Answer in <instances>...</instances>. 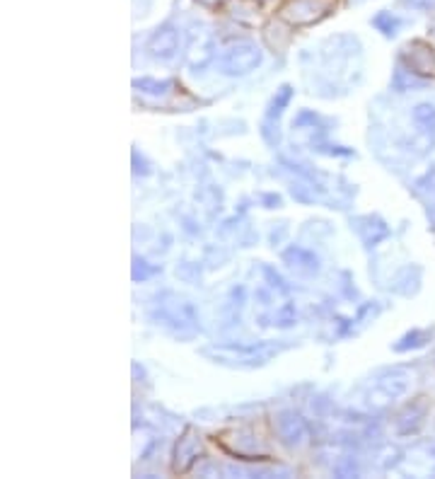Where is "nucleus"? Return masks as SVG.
I'll list each match as a JSON object with an SVG mask.
<instances>
[{
	"label": "nucleus",
	"mask_w": 435,
	"mask_h": 479,
	"mask_svg": "<svg viewBox=\"0 0 435 479\" xmlns=\"http://www.w3.org/2000/svg\"><path fill=\"white\" fill-rule=\"evenodd\" d=\"M230 61L232 66H228L230 73H247V70H252L259 63V52L252 49V46H239V49H235L230 53Z\"/></svg>",
	"instance_id": "f257e3e1"
},
{
	"label": "nucleus",
	"mask_w": 435,
	"mask_h": 479,
	"mask_svg": "<svg viewBox=\"0 0 435 479\" xmlns=\"http://www.w3.org/2000/svg\"><path fill=\"white\" fill-rule=\"evenodd\" d=\"M150 52L155 56H163V59H170L172 53L177 52V32L174 29H163L150 39Z\"/></svg>",
	"instance_id": "f03ea898"
},
{
	"label": "nucleus",
	"mask_w": 435,
	"mask_h": 479,
	"mask_svg": "<svg viewBox=\"0 0 435 479\" xmlns=\"http://www.w3.org/2000/svg\"><path fill=\"white\" fill-rule=\"evenodd\" d=\"M416 121L418 124H423V126H435V107L433 104H421L416 107Z\"/></svg>",
	"instance_id": "7ed1b4c3"
},
{
	"label": "nucleus",
	"mask_w": 435,
	"mask_h": 479,
	"mask_svg": "<svg viewBox=\"0 0 435 479\" xmlns=\"http://www.w3.org/2000/svg\"><path fill=\"white\" fill-rule=\"evenodd\" d=\"M411 5H416V8H428V5H431V3H433V0H409Z\"/></svg>",
	"instance_id": "20e7f679"
}]
</instances>
